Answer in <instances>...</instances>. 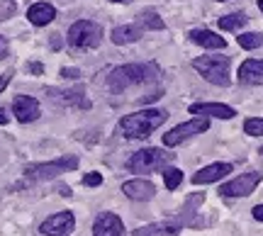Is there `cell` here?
I'll return each instance as SVG.
<instances>
[{"label": "cell", "instance_id": "obj_12", "mask_svg": "<svg viewBox=\"0 0 263 236\" xmlns=\"http://www.w3.org/2000/svg\"><path fill=\"white\" fill-rule=\"evenodd\" d=\"M122 192L127 195L129 200H137V202H146L156 195V185L151 180H144V178H134V180H127L122 185Z\"/></svg>", "mask_w": 263, "mask_h": 236}, {"label": "cell", "instance_id": "obj_4", "mask_svg": "<svg viewBox=\"0 0 263 236\" xmlns=\"http://www.w3.org/2000/svg\"><path fill=\"white\" fill-rule=\"evenodd\" d=\"M176 159V153H168L163 149H141V151L132 153V159H127V170L132 173H154V170H163L166 166H171Z\"/></svg>", "mask_w": 263, "mask_h": 236}, {"label": "cell", "instance_id": "obj_25", "mask_svg": "<svg viewBox=\"0 0 263 236\" xmlns=\"http://www.w3.org/2000/svg\"><path fill=\"white\" fill-rule=\"evenodd\" d=\"M244 132L249 136H263V117H249L244 122Z\"/></svg>", "mask_w": 263, "mask_h": 236}, {"label": "cell", "instance_id": "obj_9", "mask_svg": "<svg viewBox=\"0 0 263 236\" xmlns=\"http://www.w3.org/2000/svg\"><path fill=\"white\" fill-rule=\"evenodd\" d=\"M73 227H76L73 212H57V214H51V217L42 222L39 231L44 236H71Z\"/></svg>", "mask_w": 263, "mask_h": 236}, {"label": "cell", "instance_id": "obj_31", "mask_svg": "<svg viewBox=\"0 0 263 236\" xmlns=\"http://www.w3.org/2000/svg\"><path fill=\"white\" fill-rule=\"evenodd\" d=\"M29 71H32V73H42V71H44V66H42V64H29Z\"/></svg>", "mask_w": 263, "mask_h": 236}, {"label": "cell", "instance_id": "obj_2", "mask_svg": "<svg viewBox=\"0 0 263 236\" xmlns=\"http://www.w3.org/2000/svg\"><path fill=\"white\" fill-rule=\"evenodd\" d=\"M159 78V66L156 64H124L110 71L107 76V88L115 95L124 93L132 85H141V83H151Z\"/></svg>", "mask_w": 263, "mask_h": 236}, {"label": "cell", "instance_id": "obj_33", "mask_svg": "<svg viewBox=\"0 0 263 236\" xmlns=\"http://www.w3.org/2000/svg\"><path fill=\"white\" fill-rule=\"evenodd\" d=\"M0 124H8V114H5V110H0Z\"/></svg>", "mask_w": 263, "mask_h": 236}, {"label": "cell", "instance_id": "obj_26", "mask_svg": "<svg viewBox=\"0 0 263 236\" xmlns=\"http://www.w3.org/2000/svg\"><path fill=\"white\" fill-rule=\"evenodd\" d=\"M100 183H103V175H100V173H88V175L83 178L85 188H98Z\"/></svg>", "mask_w": 263, "mask_h": 236}, {"label": "cell", "instance_id": "obj_14", "mask_svg": "<svg viewBox=\"0 0 263 236\" xmlns=\"http://www.w3.org/2000/svg\"><path fill=\"white\" fill-rule=\"evenodd\" d=\"M190 114H202V117H217V120H232L236 117V110L222 103H195L190 105Z\"/></svg>", "mask_w": 263, "mask_h": 236}, {"label": "cell", "instance_id": "obj_1", "mask_svg": "<svg viewBox=\"0 0 263 236\" xmlns=\"http://www.w3.org/2000/svg\"><path fill=\"white\" fill-rule=\"evenodd\" d=\"M168 120L166 110L151 107V110H139V112L124 114L120 120V134L124 139H146L151 132H156L161 124Z\"/></svg>", "mask_w": 263, "mask_h": 236}, {"label": "cell", "instance_id": "obj_17", "mask_svg": "<svg viewBox=\"0 0 263 236\" xmlns=\"http://www.w3.org/2000/svg\"><path fill=\"white\" fill-rule=\"evenodd\" d=\"M51 93V100L57 97L61 105H66V107H83V110H88L90 107V100L85 97V90L83 88H68V90H49Z\"/></svg>", "mask_w": 263, "mask_h": 236}, {"label": "cell", "instance_id": "obj_29", "mask_svg": "<svg viewBox=\"0 0 263 236\" xmlns=\"http://www.w3.org/2000/svg\"><path fill=\"white\" fill-rule=\"evenodd\" d=\"M10 81H12V71H8V73H3V76H0V93L8 88Z\"/></svg>", "mask_w": 263, "mask_h": 236}, {"label": "cell", "instance_id": "obj_30", "mask_svg": "<svg viewBox=\"0 0 263 236\" xmlns=\"http://www.w3.org/2000/svg\"><path fill=\"white\" fill-rule=\"evenodd\" d=\"M251 214H254L256 222H263V205H256V207L251 209Z\"/></svg>", "mask_w": 263, "mask_h": 236}, {"label": "cell", "instance_id": "obj_23", "mask_svg": "<svg viewBox=\"0 0 263 236\" xmlns=\"http://www.w3.org/2000/svg\"><path fill=\"white\" fill-rule=\"evenodd\" d=\"M239 42V47L246 49V51H251V49H261L263 47V34L261 32H244V34H239L236 37Z\"/></svg>", "mask_w": 263, "mask_h": 236}, {"label": "cell", "instance_id": "obj_22", "mask_svg": "<svg viewBox=\"0 0 263 236\" xmlns=\"http://www.w3.org/2000/svg\"><path fill=\"white\" fill-rule=\"evenodd\" d=\"M249 22L244 12H232V15H224V17H219V29H224V32H236V29H241Z\"/></svg>", "mask_w": 263, "mask_h": 236}, {"label": "cell", "instance_id": "obj_35", "mask_svg": "<svg viewBox=\"0 0 263 236\" xmlns=\"http://www.w3.org/2000/svg\"><path fill=\"white\" fill-rule=\"evenodd\" d=\"M258 10H261V12H263V0H258Z\"/></svg>", "mask_w": 263, "mask_h": 236}, {"label": "cell", "instance_id": "obj_7", "mask_svg": "<svg viewBox=\"0 0 263 236\" xmlns=\"http://www.w3.org/2000/svg\"><path fill=\"white\" fill-rule=\"evenodd\" d=\"M207 129H210V117L195 114L190 122H183V124H178V127H173L168 134H163V144L173 149V146H180L183 142H188V139L207 132Z\"/></svg>", "mask_w": 263, "mask_h": 236}, {"label": "cell", "instance_id": "obj_18", "mask_svg": "<svg viewBox=\"0 0 263 236\" xmlns=\"http://www.w3.org/2000/svg\"><path fill=\"white\" fill-rule=\"evenodd\" d=\"M188 37H190V42H195L197 47H202V49H224L227 47V39L219 37L212 29H190Z\"/></svg>", "mask_w": 263, "mask_h": 236}, {"label": "cell", "instance_id": "obj_10", "mask_svg": "<svg viewBox=\"0 0 263 236\" xmlns=\"http://www.w3.org/2000/svg\"><path fill=\"white\" fill-rule=\"evenodd\" d=\"M12 112H15V120L22 124H29L39 120V114H42V107L34 97H29V95H15V100H12Z\"/></svg>", "mask_w": 263, "mask_h": 236}, {"label": "cell", "instance_id": "obj_27", "mask_svg": "<svg viewBox=\"0 0 263 236\" xmlns=\"http://www.w3.org/2000/svg\"><path fill=\"white\" fill-rule=\"evenodd\" d=\"M61 78H66V81H78V78H81V71H78V68H61Z\"/></svg>", "mask_w": 263, "mask_h": 236}, {"label": "cell", "instance_id": "obj_15", "mask_svg": "<svg viewBox=\"0 0 263 236\" xmlns=\"http://www.w3.org/2000/svg\"><path fill=\"white\" fill-rule=\"evenodd\" d=\"M185 227L183 219H168V222H159V224H149V227H141L134 231V236H178V231Z\"/></svg>", "mask_w": 263, "mask_h": 236}, {"label": "cell", "instance_id": "obj_36", "mask_svg": "<svg viewBox=\"0 0 263 236\" xmlns=\"http://www.w3.org/2000/svg\"><path fill=\"white\" fill-rule=\"evenodd\" d=\"M219 3H227V0H219Z\"/></svg>", "mask_w": 263, "mask_h": 236}, {"label": "cell", "instance_id": "obj_32", "mask_svg": "<svg viewBox=\"0 0 263 236\" xmlns=\"http://www.w3.org/2000/svg\"><path fill=\"white\" fill-rule=\"evenodd\" d=\"M61 47V39H59V34H51V49H59Z\"/></svg>", "mask_w": 263, "mask_h": 236}, {"label": "cell", "instance_id": "obj_6", "mask_svg": "<svg viewBox=\"0 0 263 236\" xmlns=\"http://www.w3.org/2000/svg\"><path fill=\"white\" fill-rule=\"evenodd\" d=\"M103 42V27L90 19H78L68 27V47L71 49H95Z\"/></svg>", "mask_w": 263, "mask_h": 236}, {"label": "cell", "instance_id": "obj_16", "mask_svg": "<svg viewBox=\"0 0 263 236\" xmlns=\"http://www.w3.org/2000/svg\"><path fill=\"white\" fill-rule=\"evenodd\" d=\"M239 83L244 85H261L263 83V58H246L239 66Z\"/></svg>", "mask_w": 263, "mask_h": 236}, {"label": "cell", "instance_id": "obj_20", "mask_svg": "<svg viewBox=\"0 0 263 236\" xmlns=\"http://www.w3.org/2000/svg\"><path fill=\"white\" fill-rule=\"evenodd\" d=\"M141 32H144V29H141L139 25H120V27L112 29V42L115 44H120V47H124V44H134V42H139L141 39Z\"/></svg>", "mask_w": 263, "mask_h": 236}, {"label": "cell", "instance_id": "obj_24", "mask_svg": "<svg viewBox=\"0 0 263 236\" xmlns=\"http://www.w3.org/2000/svg\"><path fill=\"white\" fill-rule=\"evenodd\" d=\"M163 183L168 190H176L183 183V170L180 168H173V166H166L163 168Z\"/></svg>", "mask_w": 263, "mask_h": 236}, {"label": "cell", "instance_id": "obj_19", "mask_svg": "<svg viewBox=\"0 0 263 236\" xmlns=\"http://www.w3.org/2000/svg\"><path fill=\"white\" fill-rule=\"evenodd\" d=\"M54 17H57V10H54V5H49V3H34L27 10V19L34 27H44L49 22H54Z\"/></svg>", "mask_w": 263, "mask_h": 236}, {"label": "cell", "instance_id": "obj_5", "mask_svg": "<svg viewBox=\"0 0 263 236\" xmlns=\"http://www.w3.org/2000/svg\"><path fill=\"white\" fill-rule=\"evenodd\" d=\"M78 168V159L76 156H64V159L49 161V163H29L25 166V178L27 183H39V180H51L59 178L61 173Z\"/></svg>", "mask_w": 263, "mask_h": 236}, {"label": "cell", "instance_id": "obj_11", "mask_svg": "<svg viewBox=\"0 0 263 236\" xmlns=\"http://www.w3.org/2000/svg\"><path fill=\"white\" fill-rule=\"evenodd\" d=\"M93 236H124L122 219L112 212H100L93 224Z\"/></svg>", "mask_w": 263, "mask_h": 236}, {"label": "cell", "instance_id": "obj_3", "mask_svg": "<svg viewBox=\"0 0 263 236\" xmlns=\"http://www.w3.org/2000/svg\"><path fill=\"white\" fill-rule=\"evenodd\" d=\"M193 68H195L200 76L205 78L207 83L219 85V88H227L232 83V58L229 56H217V54H210V56H197L193 61Z\"/></svg>", "mask_w": 263, "mask_h": 236}, {"label": "cell", "instance_id": "obj_34", "mask_svg": "<svg viewBox=\"0 0 263 236\" xmlns=\"http://www.w3.org/2000/svg\"><path fill=\"white\" fill-rule=\"evenodd\" d=\"M112 3H134V0H112Z\"/></svg>", "mask_w": 263, "mask_h": 236}, {"label": "cell", "instance_id": "obj_21", "mask_svg": "<svg viewBox=\"0 0 263 236\" xmlns=\"http://www.w3.org/2000/svg\"><path fill=\"white\" fill-rule=\"evenodd\" d=\"M139 27L141 29H154V32H161V29H166V22L159 17V12L156 10H141L139 12Z\"/></svg>", "mask_w": 263, "mask_h": 236}, {"label": "cell", "instance_id": "obj_13", "mask_svg": "<svg viewBox=\"0 0 263 236\" xmlns=\"http://www.w3.org/2000/svg\"><path fill=\"white\" fill-rule=\"evenodd\" d=\"M232 163H210V166H205V168H200L193 175V183L195 185H207V183H217V180H222L224 175H229L232 173Z\"/></svg>", "mask_w": 263, "mask_h": 236}, {"label": "cell", "instance_id": "obj_28", "mask_svg": "<svg viewBox=\"0 0 263 236\" xmlns=\"http://www.w3.org/2000/svg\"><path fill=\"white\" fill-rule=\"evenodd\" d=\"M10 54V42H8V37H0V61L8 56Z\"/></svg>", "mask_w": 263, "mask_h": 236}, {"label": "cell", "instance_id": "obj_8", "mask_svg": "<svg viewBox=\"0 0 263 236\" xmlns=\"http://www.w3.org/2000/svg\"><path fill=\"white\" fill-rule=\"evenodd\" d=\"M261 180H263V173H258V170L236 175L234 180H229V183H224V185L219 188V195H222V198H246V195H251V192L258 188Z\"/></svg>", "mask_w": 263, "mask_h": 236}]
</instances>
